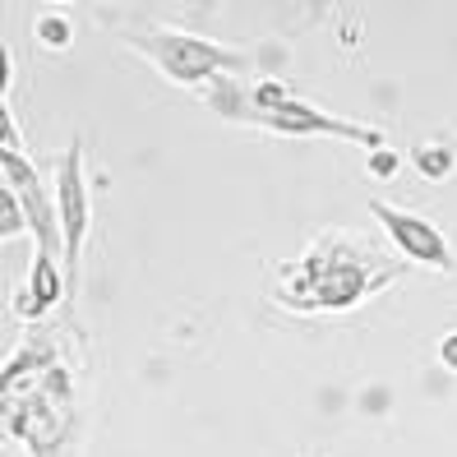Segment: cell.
<instances>
[{
    "instance_id": "1",
    "label": "cell",
    "mask_w": 457,
    "mask_h": 457,
    "mask_svg": "<svg viewBox=\"0 0 457 457\" xmlns=\"http://www.w3.org/2000/svg\"><path fill=\"white\" fill-rule=\"evenodd\" d=\"M212 106L231 120H245V125H263L273 134H337V139H356L365 148H384V134L370 129V125H356V120H337L328 116L324 106H314L305 97L287 93L282 84L263 79L250 93L245 88H212Z\"/></svg>"
},
{
    "instance_id": "2",
    "label": "cell",
    "mask_w": 457,
    "mask_h": 457,
    "mask_svg": "<svg viewBox=\"0 0 457 457\" xmlns=\"http://www.w3.org/2000/svg\"><path fill=\"white\" fill-rule=\"evenodd\" d=\"M125 42L134 51H144L167 79H176V84H204V79H218V74L250 65L245 51L195 37V33H180V29H144V33H129Z\"/></svg>"
},
{
    "instance_id": "3",
    "label": "cell",
    "mask_w": 457,
    "mask_h": 457,
    "mask_svg": "<svg viewBox=\"0 0 457 457\" xmlns=\"http://www.w3.org/2000/svg\"><path fill=\"white\" fill-rule=\"evenodd\" d=\"M295 282L291 291H282L287 301H295V291H310L305 295V310H346V305H356L361 295L370 291V278H365V259H352V254H310L301 268H295Z\"/></svg>"
},
{
    "instance_id": "4",
    "label": "cell",
    "mask_w": 457,
    "mask_h": 457,
    "mask_svg": "<svg viewBox=\"0 0 457 457\" xmlns=\"http://www.w3.org/2000/svg\"><path fill=\"white\" fill-rule=\"evenodd\" d=\"M56 212H61V231H65V273L70 287L79 282V250L93 222V204H88V180H84V148L70 144L61 167H56Z\"/></svg>"
},
{
    "instance_id": "5",
    "label": "cell",
    "mask_w": 457,
    "mask_h": 457,
    "mask_svg": "<svg viewBox=\"0 0 457 457\" xmlns=\"http://www.w3.org/2000/svg\"><path fill=\"white\" fill-rule=\"evenodd\" d=\"M0 176H5V190H14L19 204H23V212H29V227H33V236H37V254L61 259V250H65L61 212H56V199H46L33 162H23L19 153L0 148Z\"/></svg>"
},
{
    "instance_id": "6",
    "label": "cell",
    "mask_w": 457,
    "mask_h": 457,
    "mask_svg": "<svg viewBox=\"0 0 457 457\" xmlns=\"http://www.w3.org/2000/svg\"><path fill=\"white\" fill-rule=\"evenodd\" d=\"M370 212H374V218H379V227L393 236L397 254H407L411 263H429V268H439V273H448V268H453L448 240H444V231L429 222V218H420V212H407V208H393V204H384V199H374Z\"/></svg>"
},
{
    "instance_id": "7",
    "label": "cell",
    "mask_w": 457,
    "mask_h": 457,
    "mask_svg": "<svg viewBox=\"0 0 457 457\" xmlns=\"http://www.w3.org/2000/svg\"><path fill=\"white\" fill-rule=\"evenodd\" d=\"M61 291H65V282H61V273H56V259H51V254H37L29 282H23V291L14 295V310H19L23 319H42L51 305L61 301Z\"/></svg>"
},
{
    "instance_id": "8",
    "label": "cell",
    "mask_w": 457,
    "mask_h": 457,
    "mask_svg": "<svg viewBox=\"0 0 457 457\" xmlns=\"http://www.w3.org/2000/svg\"><path fill=\"white\" fill-rule=\"evenodd\" d=\"M416 167H420V176L425 180H448L453 176V167H457V153L448 148V144H420L416 148Z\"/></svg>"
},
{
    "instance_id": "9",
    "label": "cell",
    "mask_w": 457,
    "mask_h": 457,
    "mask_svg": "<svg viewBox=\"0 0 457 457\" xmlns=\"http://www.w3.org/2000/svg\"><path fill=\"white\" fill-rule=\"evenodd\" d=\"M19 231H33L29 227V212H23V204H19L14 190H0V236L14 240Z\"/></svg>"
},
{
    "instance_id": "10",
    "label": "cell",
    "mask_w": 457,
    "mask_h": 457,
    "mask_svg": "<svg viewBox=\"0 0 457 457\" xmlns=\"http://www.w3.org/2000/svg\"><path fill=\"white\" fill-rule=\"evenodd\" d=\"M37 37H42L46 46H56V51L70 46V19H65V14H42V19H37Z\"/></svg>"
},
{
    "instance_id": "11",
    "label": "cell",
    "mask_w": 457,
    "mask_h": 457,
    "mask_svg": "<svg viewBox=\"0 0 457 457\" xmlns=\"http://www.w3.org/2000/svg\"><path fill=\"white\" fill-rule=\"evenodd\" d=\"M370 171H374V176H393V171H397V157H393L388 148H374V157H370Z\"/></svg>"
},
{
    "instance_id": "12",
    "label": "cell",
    "mask_w": 457,
    "mask_h": 457,
    "mask_svg": "<svg viewBox=\"0 0 457 457\" xmlns=\"http://www.w3.org/2000/svg\"><path fill=\"white\" fill-rule=\"evenodd\" d=\"M439 361L457 374V328H453V333H444V342H439Z\"/></svg>"
}]
</instances>
